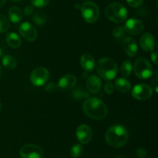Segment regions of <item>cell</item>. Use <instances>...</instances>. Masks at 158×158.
Returning <instances> with one entry per match:
<instances>
[{
	"instance_id": "cell-1",
	"label": "cell",
	"mask_w": 158,
	"mask_h": 158,
	"mask_svg": "<svg viewBox=\"0 0 158 158\" xmlns=\"http://www.w3.org/2000/svg\"><path fill=\"white\" fill-rule=\"evenodd\" d=\"M83 111L88 118L100 120L107 116L108 110L103 101L95 97L88 98L83 105Z\"/></svg>"
},
{
	"instance_id": "cell-2",
	"label": "cell",
	"mask_w": 158,
	"mask_h": 158,
	"mask_svg": "<svg viewBox=\"0 0 158 158\" xmlns=\"http://www.w3.org/2000/svg\"><path fill=\"white\" fill-rule=\"evenodd\" d=\"M129 135L127 129L120 125H115L108 129L105 134L106 143L112 147L119 148L127 143Z\"/></svg>"
},
{
	"instance_id": "cell-3",
	"label": "cell",
	"mask_w": 158,
	"mask_h": 158,
	"mask_svg": "<svg viewBox=\"0 0 158 158\" xmlns=\"http://www.w3.org/2000/svg\"><path fill=\"white\" fill-rule=\"evenodd\" d=\"M97 71L102 78L111 81L117 74V65L113 59L109 57L101 58L97 64Z\"/></svg>"
},
{
	"instance_id": "cell-4",
	"label": "cell",
	"mask_w": 158,
	"mask_h": 158,
	"mask_svg": "<svg viewBox=\"0 0 158 158\" xmlns=\"http://www.w3.org/2000/svg\"><path fill=\"white\" fill-rule=\"evenodd\" d=\"M105 15L108 20L116 23H121L127 20V9L120 2H113L105 9Z\"/></svg>"
},
{
	"instance_id": "cell-5",
	"label": "cell",
	"mask_w": 158,
	"mask_h": 158,
	"mask_svg": "<svg viewBox=\"0 0 158 158\" xmlns=\"http://www.w3.org/2000/svg\"><path fill=\"white\" fill-rule=\"evenodd\" d=\"M134 71L138 78L146 80L150 78L154 74L151 63L145 57H139L134 65Z\"/></svg>"
},
{
	"instance_id": "cell-6",
	"label": "cell",
	"mask_w": 158,
	"mask_h": 158,
	"mask_svg": "<svg viewBox=\"0 0 158 158\" xmlns=\"http://www.w3.org/2000/svg\"><path fill=\"white\" fill-rule=\"evenodd\" d=\"M81 14L83 20L89 23H94L100 17V9L94 2H86L81 6Z\"/></svg>"
},
{
	"instance_id": "cell-7",
	"label": "cell",
	"mask_w": 158,
	"mask_h": 158,
	"mask_svg": "<svg viewBox=\"0 0 158 158\" xmlns=\"http://www.w3.org/2000/svg\"><path fill=\"white\" fill-rule=\"evenodd\" d=\"M49 77V71L43 67H38L31 73L30 81L33 85L40 87L44 85L47 82Z\"/></svg>"
},
{
	"instance_id": "cell-8",
	"label": "cell",
	"mask_w": 158,
	"mask_h": 158,
	"mask_svg": "<svg viewBox=\"0 0 158 158\" xmlns=\"http://www.w3.org/2000/svg\"><path fill=\"white\" fill-rule=\"evenodd\" d=\"M22 158H43L44 153L41 147L35 144H26L19 150Z\"/></svg>"
},
{
	"instance_id": "cell-9",
	"label": "cell",
	"mask_w": 158,
	"mask_h": 158,
	"mask_svg": "<svg viewBox=\"0 0 158 158\" xmlns=\"http://www.w3.org/2000/svg\"><path fill=\"white\" fill-rule=\"evenodd\" d=\"M132 95L137 100H148L153 95V90L146 84H137L133 88Z\"/></svg>"
},
{
	"instance_id": "cell-10",
	"label": "cell",
	"mask_w": 158,
	"mask_h": 158,
	"mask_svg": "<svg viewBox=\"0 0 158 158\" xmlns=\"http://www.w3.org/2000/svg\"><path fill=\"white\" fill-rule=\"evenodd\" d=\"M19 31L22 37L28 41L32 42L36 40L38 33H37L35 27L32 23H29L28 22L21 23L19 27Z\"/></svg>"
},
{
	"instance_id": "cell-11",
	"label": "cell",
	"mask_w": 158,
	"mask_h": 158,
	"mask_svg": "<svg viewBox=\"0 0 158 158\" xmlns=\"http://www.w3.org/2000/svg\"><path fill=\"white\" fill-rule=\"evenodd\" d=\"M124 30L131 35H139L144 29L143 22L137 19H130L126 22L124 26Z\"/></svg>"
},
{
	"instance_id": "cell-12",
	"label": "cell",
	"mask_w": 158,
	"mask_h": 158,
	"mask_svg": "<svg viewBox=\"0 0 158 158\" xmlns=\"http://www.w3.org/2000/svg\"><path fill=\"white\" fill-rule=\"evenodd\" d=\"M76 135L80 143L87 144L92 140L93 130L89 125L86 124H82L77 129Z\"/></svg>"
},
{
	"instance_id": "cell-13",
	"label": "cell",
	"mask_w": 158,
	"mask_h": 158,
	"mask_svg": "<svg viewBox=\"0 0 158 158\" xmlns=\"http://www.w3.org/2000/svg\"><path fill=\"white\" fill-rule=\"evenodd\" d=\"M140 46L146 52H152L155 47V39L152 34L145 33L140 38Z\"/></svg>"
},
{
	"instance_id": "cell-14",
	"label": "cell",
	"mask_w": 158,
	"mask_h": 158,
	"mask_svg": "<svg viewBox=\"0 0 158 158\" xmlns=\"http://www.w3.org/2000/svg\"><path fill=\"white\" fill-rule=\"evenodd\" d=\"M123 47L124 52L131 57L136 56L138 51V45L137 41L131 37H125L123 41Z\"/></svg>"
},
{
	"instance_id": "cell-15",
	"label": "cell",
	"mask_w": 158,
	"mask_h": 158,
	"mask_svg": "<svg viewBox=\"0 0 158 158\" xmlns=\"http://www.w3.org/2000/svg\"><path fill=\"white\" fill-rule=\"evenodd\" d=\"M77 81V77L73 74H66L59 80L57 88L62 91H66L73 88Z\"/></svg>"
},
{
	"instance_id": "cell-16",
	"label": "cell",
	"mask_w": 158,
	"mask_h": 158,
	"mask_svg": "<svg viewBox=\"0 0 158 158\" xmlns=\"http://www.w3.org/2000/svg\"><path fill=\"white\" fill-rule=\"evenodd\" d=\"M102 81L100 77L95 75H91L86 80V88L87 91L92 94H97L101 89Z\"/></svg>"
},
{
	"instance_id": "cell-17",
	"label": "cell",
	"mask_w": 158,
	"mask_h": 158,
	"mask_svg": "<svg viewBox=\"0 0 158 158\" xmlns=\"http://www.w3.org/2000/svg\"><path fill=\"white\" fill-rule=\"evenodd\" d=\"M80 64L86 71H92L96 67L94 57L89 54H84L80 57Z\"/></svg>"
},
{
	"instance_id": "cell-18",
	"label": "cell",
	"mask_w": 158,
	"mask_h": 158,
	"mask_svg": "<svg viewBox=\"0 0 158 158\" xmlns=\"http://www.w3.org/2000/svg\"><path fill=\"white\" fill-rule=\"evenodd\" d=\"M115 88L119 92L127 93L131 88V82L125 77H119L115 81Z\"/></svg>"
},
{
	"instance_id": "cell-19",
	"label": "cell",
	"mask_w": 158,
	"mask_h": 158,
	"mask_svg": "<svg viewBox=\"0 0 158 158\" xmlns=\"http://www.w3.org/2000/svg\"><path fill=\"white\" fill-rule=\"evenodd\" d=\"M8 15L12 23H19L23 19V11L17 6H12L9 9Z\"/></svg>"
},
{
	"instance_id": "cell-20",
	"label": "cell",
	"mask_w": 158,
	"mask_h": 158,
	"mask_svg": "<svg viewBox=\"0 0 158 158\" xmlns=\"http://www.w3.org/2000/svg\"><path fill=\"white\" fill-rule=\"evenodd\" d=\"M6 42L12 48H19L22 44L21 38L15 33H10L6 36Z\"/></svg>"
},
{
	"instance_id": "cell-21",
	"label": "cell",
	"mask_w": 158,
	"mask_h": 158,
	"mask_svg": "<svg viewBox=\"0 0 158 158\" xmlns=\"http://www.w3.org/2000/svg\"><path fill=\"white\" fill-rule=\"evenodd\" d=\"M73 99L75 100H83V99H87L89 98V93L87 90L82 87H77L71 93Z\"/></svg>"
},
{
	"instance_id": "cell-22",
	"label": "cell",
	"mask_w": 158,
	"mask_h": 158,
	"mask_svg": "<svg viewBox=\"0 0 158 158\" xmlns=\"http://www.w3.org/2000/svg\"><path fill=\"white\" fill-rule=\"evenodd\" d=\"M2 62L3 66L8 70H14L17 67L16 59L9 54L3 56Z\"/></svg>"
},
{
	"instance_id": "cell-23",
	"label": "cell",
	"mask_w": 158,
	"mask_h": 158,
	"mask_svg": "<svg viewBox=\"0 0 158 158\" xmlns=\"http://www.w3.org/2000/svg\"><path fill=\"white\" fill-rule=\"evenodd\" d=\"M133 71V66H132V62L131 60H125L124 61L122 64L121 67H120V72L121 74L124 77H128L131 75V72Z\"/></svg>"
},
{
	"instance_id": "cell-24",
	"label": "cell",
	"mask_w": 158,
	"mask_h": 158,
	"mask_svg": "<svg viewBox=\"0 0 158 158\" xmlns=\"http://www.w3.org/2000/svg\"><path fill=\"white\" fill-rule=\"evenodd\" d=\"M32 21L38 26H43L46 22V16L43 12H36L32 16Z\"/></svg>"
},
{
	"instance_id": "cell-25",
	"label": "cell",
	"mask_w": 158,
	"mask_h": 158,
	"mask_svg": "<svg viewBox=\"0 0 158 158\" xmlns=\"http://www.w3.org/2000/svg\"><path fill=\"white\" fill-rule=\"evenodd\" d=\"M125 33L126 32L124 30V28L122 27V26H117L113 29L112 35L115 38V40L119 42L122 40V39L124 37Z\"/></svg>"
},
{
	"instance_id": "cell-26",
	"label": "cell",
	"mask_w": 158,
	"mask_h": 158,
	"mask_svg": "<svg viewBox=\"0 0 158 158\" xmlns=\"http://www.w3.org/2000/svg\"><path fill=\"white\" fill-rule=\"evenodd\" d=\"M83 153V147L81 144H75L72 147L70 150V154L73 157L78 158L82 156Z\"/></svg>"
},
{
	"instance_id": "cell-27",
	"label": "cell",
	"mask_w": 158,
	"mask_h": 158,
	"mask_svg": "<svg viewBox=\"0 0 158 158\" xmlns=\"http://www.w3.org/2000/svg\"><path fill=\"white\" fill-rule=\"evenodd\" d=\"M10 26L9 20L4 15L0 14V33L7 32Z\"/></svg>"
},
{
	"instance_id": "cell-28",
	"label": "cell",
	"mask_w": 158,
	"mask_h": 158,
	"mask_svg": "<svg viewBox=\"0 0 158 158\" xmlns=\"http://www.w3.org/2000/svg\"><path fill=\"white\" fill-rule=\"evenodd\" d=\"M31 2L33 6L38 9H41L49 4V0H31Z\"/></svg>"
},
{
	"instance_id": "cell-29",
	"label": "cell",
	"mask_w": 158,
	"mask_h": 158,
	"mask_svg": "<svg viewBox=\"0 0 158 158\" xmlns=\"http://www.w3.org/2000/svg\"><path fill=\"white\" fill-rule=\"evenodd\" d=\"M57 85L55 84L54 82H49V83L46 84L44 87L45 91L47 93H53L56 91L57 89Z\"/></svg>"
},
{
	"instance_id": "cell-30",
	"label": "cell",
	"mask_w": 158,
	"mask_h": 158,
	"mask_svg": "<svg viewBox=\"0 0 158 158\" xmlns=\"http://www.w3.org/2000/svg\"><path fill=\"white\" fill-rule=\"evenodd\" d=\"M104 91L106 94H111L114 93V85L112 82L109 81L107 83H106V85H104Z\"/></svg>"
},
{
	"instance_id": "cell-31",
	"label": "cell",
	"mask_w": 158,
	"mask_h": 158,
	"mask_svg": "<svg viewBox=\"0 0 158 158\" xmlns=\"http://www.w3.org/2000/svg\"><path fill=\"white\" fill-rule=\"evenodd\" d=\"M126 1L130 6L134 8H137L139 7V6L143 3V0H126Z\"/></svg>"
},
{
	"instance_id": "cell-32",
	"label": "cell",
	"mask_w": 158,
	"mask_h": 158,
	"mask_svg": "<svg viewBox=\"0 0 158 158\" xmlns=\"http://www.w3.org/2000/svg\"><path fill=\"white\" fill-rule=\"evenodd\" d=\"M151 84H152V87L154 88V91L156 93L158 92V77H157V70H156L155 71V76L154 77V78L151 81Z\"/></svg>"
},
{
	"instance_id": "cell-33",
	"label": "cell",
	"mask_w": 158,
	"mask_h": 158,
	"mask_svg": "<svg viewBox=\"0 0 158 158\" xmlns=\"http://www.w3.org/2000/svg\"><path fill=\"white\" fill-rule=\"evenodd\" d=\"M136 154L139 158H146L148 153L147 150L143 148H138L136 150Z\"/></svg>"
},
{
	"instance_id": "cell-34",
	"label": "cell",
	"mask_w": 158,
	"mask_h": 158,
	"mask_svg": "<svg viewBox=\"0 0 158 158\" xmlns=\"http://www.w3.org/2000/svg\"><path fill=\"white\" fill-rule=\"evenodd\" d=\"M23 13L25 14V15L26 16H29L31 15L33 13V7L32 6H26V7L23 9Z\"/></svg>"
},
{
	"instance_id": "cell-35",
	"label": "cell",
	"mask_w": 158,
	"mask_h": 158,
	"mask_svg": "<svg viewBox=\"0 0 158 158\" xmlns=\"http://www.w3.org/2000/svg\"><path fill=\"white\" fill-rule=\"evenodd\" d=\"M151 59L153 62H154V64H157V52L155 51V52L151 53Z\"/></svg>"
},
{
	"instance_id": "cell-36",
	"label": "cell",
	"mask_w": 158,
	"mask_h": 158,
	"mask_svg": "<svg viewBox=\"0 0 158 158\" xmlns=\"http://www.w3.org/2000/svg\"><path fill=\"white\" fill-rule=\"evenodd\" d=\"M6 2V0H0V8L2 7Z\"/></svg>"
},
{
	"instance_id": "cell-37",
	"label": "cell",
	"mask_w": 158,
	"mask_h": 158,
	"mask_svg": "<svg viewBox=\"0 0 158 158\" xmlns=\"http://www.w3.org/2000/svg\"><path fill=\"white\" fill-rule=\"evenodd\" d=\"M75 7L76 9H80V8H81V6H80V4H76Z\"/></svg>"
},
{
	"instance_id": "cell-38",
	"label": "cell",
	"mask_w": 158,
	"mask_h": 158,
	"mask_svg": "<svg viewBox=\"0 0 158 158\" xmlns=\"http://www.w3.org/2000/svg\"><path fill=\"white\" fill-rule=\"evenodd\" d=\"M12 2H21L22 0H12Z\"/></svg>"
},
{
	"instance_id": "cell-39",
	"label": "cell",
	"mask_w": 158,
	"mask_h": 158,
	"mask_svg": "<svg viewBox=\"0 0 158 158\" xmlns=\"http://www.w3.org/2000/svg\"><path fill=\"white\" fill-rule=\"evenodd\" d=\"M2 56V49L0 48V57H1Z\"/></svg>"
},
{
	"instance_id": "cell-40",
	"label": "cell",
	"mask_w": 158,
	"mask_h": 158,
	"mask_svg": "<svg viewBox=\"0 0 158 158\" xmlns=\"http://www.w3.org/2000/svg\"><path fill=\"white\" fill-rule=\"evenodd\" d=\"M2 105L1 102H0V112H1V111H2Z\"/></svg>"
},
{
	"instance_id": "cell-41",
	"label": "cell",
	"mask_w": 158,
	"mask_h": 158,
	"mask_svg": "<svg viewBox=\"0 0 158 158\" xmlns=\"http://www.w3.org/2000/svg\"><path fill=\"white\" fill-rule=\"evenodd\" d=\"M1 74H2V68H1V66H0V77H1Z\"/></svg>"
}]
</instances>
